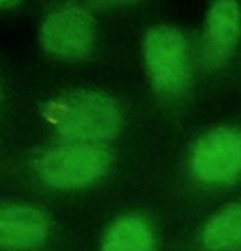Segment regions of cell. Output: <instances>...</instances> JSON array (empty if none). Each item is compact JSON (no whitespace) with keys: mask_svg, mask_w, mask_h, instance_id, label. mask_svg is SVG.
I'll return each mask as SVG.
<instances>
[{"mask_svg":"<svg viewBox=\"0 0 241 251\" xmlns=\"http://www.w3.org/2000/svg\"><path fill=\"white\" fill-rule=\"evenodd\" d=\"M102 3H130V1H137V0H97Z\"/></svg>","mask_w":241,"mask_h":251,"instance_id":"30bf717a","label":"cell"},{"mask_svg":"<svg viewBox=\"0 0 241 251\" xmlns=\"http://www.w3.org/2000/svg\"><path fill=\"white\" fill-rule=\"evenodd\" d=\"M100 251H156L150 222L140 215H124L106 229Z\"/></svg>","mask_w":241,"mask_h":251,"instance_id":"ba28073f","label":"cell"},{"mask_svg":"<svg viewBox=\"0 0 241 251\" xmlns=\"http://www.w3.org/2000/svg\"><path fill=\"white\" fill-rule=\"evenodd\" d=\"M43 115L62 141L107 146L118 137L122 126L116 101L93 91L56 99L44 107Z\"/></svg>","mask_w":241,"mask_h":251,"instance_id":"6da1fadb","label":"cell"},{"mask_svg":"<svg viewBox=\"0 0 241 251\" xmlns=\"http://www.w3.org/2000/svg\"><path fill=\"white\" fill-rule=\"evenodd\" d=\"M112 163L107 146L59 140L37 153L31 169L37 181L50 190L78 191L102 181Z\"/></svg>","mask_w":241,"mask_h":251,"instance_id":"7a4b0ae2","label":"cell"},{"mask_svg":"<svg viewBox=\"0 0 241 251\" xmlns=\"http://www.w3.org/2000/svg\"><path fill=\"white\" fill-rule=\"evenodd\" d=\"M43 47L62 59L85 57L96 40L93 16L78 6H63L53 10L40 29Z\"/></svg>","mask_w":241,"mask_h":251,"instance_id":"5b68a950","label":"cell"},{"mask_svg":"<svg viewBox=\"0 0 241 251\" xmlns=\"http://www.w3.org/2000/svg\"><path fill=\"white\" fill-rule=\"evenodd\" d=\"M241 34V10L237 0H214L203 32V56L212 66H222L234 54Z\"/></svg>","mask_w":241,"mask_h":251,"instance_id":"52a82bcc","label":"cell"},{"mask_svg":"<svg viewBox=\"0 0 241 251\" xmlns=\"http://www.w3.org/2000/svg\"><path fill=\"white\" fill-rule=\"evenodd\" d=\"M12 1H16V0H0V4H7V3H12Z\"/></svg>","mask_w":241,"mask_h":251,"instance_id":"8fae6325","label":"cell"},{"mask_svg":"<svg viewBox=\"0 0 241 251\" xmlns=\"http://www.w3.org/2000/svg\"><path fill=\"white\" fill-rule=\"evenodd\" d=\"M146 69L155 90L165 97L180 96L190 79L188 44L181 31L161 25L147 31L143 41Z\"/></svg>","mask_w":241,"mask_h":251,"instance_id":"3957f363","label":"cell"},{"mask_svg":"<svg viewBox=\"0 0 241 251\" xmlns=\"http://www.w3.org/2000/svg\"><path fill=\"white\" fill-rule=\"evenodd\" d=\"M193 176L211 187L230 185L241 178V129L222 126L202 135L191 149Z\"/></svg>","mask_w":241,"mask_h":251,"instance_id":"277c9868","label":"cell"},{"mask_svg":"<svg viewBox=\"0 0 241 251\" xmlns=\"http://www.w3.org/2000/svg\"><path fill=\"white\" fill-rule=\"evenodd\" d=\"M52 237V218L40 206L0 200V251H43Z\"/></svg>","mask_w":241,"mask_h":251,"instance_id":"8992f818","label":"cell"},{"mask_svg":"<svg viewBox=\"0 0 241 251\" xmlns=\"http://www.w3.org/2000/svg\"><path fill=\"white\" fill-rule=\"evenodd\" d=\"M208 251H241V203H231L209 218L202 229Z\"/></svg>","mask_w":241,"mask_h":251,"instance_id":"9c48e42d","label":"cell"}]
</instances>
